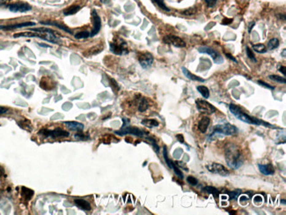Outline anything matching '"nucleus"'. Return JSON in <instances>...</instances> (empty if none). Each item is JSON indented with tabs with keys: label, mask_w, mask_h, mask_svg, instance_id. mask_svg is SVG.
Instances as JSON below:
<instances>
[{
	"label": "nucleus",
	"mask_w": 286,
	"mask_h": 215,
	"mask_svg": "<svg viewBox=\"0 0 286 215\" xmlns=\"http://www.w3.org/2000/svg\"><path fill=\"white\" fill-rule=\"evenodd\" d=\"M208 7H213L217 3V0H204Z\"/></svg>",
	"instance_id": "obj_43"
},
{
	"label": "nucleus",
	"mask_w": 286,
	"mask_h": 215,
	"mask_svg": "<svg viewBox=\"0 0 286 215\" xmlns=\"http://www.w3.org/2000/svg\"><path fill=\"white\" fill-rule=\"evenodd\" d=\"M40 46H41V47H44V48H50V46L47 45V44H42V43H40Z\"/></svg>",
	"instance_id": "obj_52"
},
{
	"label": "nucleus",
	"mask_w": 286,
	"mask_h": 215,
	"mask_svg": "<svg viewBox=\"0 0 286 215\" xmlns=\"http://www.w3.org/2000/svg\"><path fill=\"white\" fill-rule=\"evenodd\" d=\"M35 25L34 22H24L20 24H15V25H10V26H4V30H12L15 28H20V27H27V26H33Z\"/></svg>",
	"instance_id": "obj_20"
},
{
	"label": "nucleus",
	"mask_w": 286,
	"mask_h": 215,
	"mask_svg": "<svg viewBox=\"0 0 286 215\" xmlns=\"http://www.w3.org/2000/svg\"><path fill=\"white\" fill-rule=\"evenodd\" d=\"M79 10H80V6H70L69 8H67L66 10H65L64 14H65V16H71V15H73V14L78 13Z\"/></svg>",
	"instance_id": "obj_22"
},
{
	"label": "nucleus",
	"mask_w": 286,
	"mask_h": 215,
	"mask_svg": "<svg viewBox=\"0 0 286 215\" xmlns=\"http://www.w3.org/2000/svg\"><path fill=\"white\" fill-rule=\"evenodd\" d=\"M8 109H7L6 108H2V107H0V114H5V113H6Z\"/></svg>",
	"instance_id": "obj_49"
},
{
	"label": "nucleus",
	"mask_w": 286,
	"mask_h": 215,
	"mask_svg": "<svg viewBox=\"0 0 286 215\" xmlns=\"http://www.w3.org/2000/svg\"><path fill=\"white\" fill-rule=\"evenodd\" d=\"M33 195V191L29 189H26L25 187L22 188V196L24 197H27V199H30L32 197V196Z\"/></svg>",
	"instance_id": "obj_32"
},
{
	"label": "nucleus",
	"mask_w": 286,
	"mask_h": 215,
	"mask_svg": "<svg viewBox=\"0 0 286 215\" xmlns=\"http://www.w3.org/2000/svg\"><path fill=\"white\" fill-rule=\"evenodd\" d=\"M30 31L33 32H39V33H49V34H56L51 29H48V28H29Z\"/></svg>",
	"instance_id": "obj_33"
},
{
	"label": "nucleus",
	"mask_w": 286,
	"mask_h": 215,
	"mask_svg": "<svg viewBox=\"0 0 286 215\" xmlns=\"http://www.w3.org/2000/svg\"><path fill=\"white\" fill-rule=\"evenodd\" d=\"M92 20H93V28H92V31L90 33V37L96 35L98 33L100 32V27H101V20L100 16L98 15V13H96V11L92 10Z\"/></svg>",
	"instance_id": "obj_13"
},
{
	"label": "nucleus",
	"mask_w": 286,
	"mask_h": 215,
	"mask_svg": "<svg viewBox=\"0 0 286 215\" xmlns=\"http://www.w3.org/2000/svg\"><path fill=\"white\" fill-rule=\"evenodd\" d=\"M153 1H154V2H155L157 5L160 7L161 9L165 10V11H167V12H170L169 8H167V7L166 6V5H165V3H164V0H153Z\"/></svg>",
	"instance_id": "obj_35"
},
{
	"label": "nucleus",
	"mask_w": 286,
	"mask_h": 215,
	"mask_svg": "<svg viewBox=\"0 0 286 215\" xmlns=\"http://www.w3.org/2000/svg\"><path fill=\"white\" fill-rule=\"evenodd\" d=\"M196 13V8L195 7H191V8H189L188 10H186V11H184L183 12V14L184 15H188V16H190V15H194Z\"/></svg>",
	"instance_id": "obj_38"
},
{
	"label": "nucleus",
	"mask_w": 286,
	"mask_h": 215,
	"mask_svg": "<svg viewBox=\"0 0 286 215\" xmlns=\"http://www.w3.org/2000/svg\"><path fill=\"white\" fill-rule=\"evenodd\" d=\"M210 123V119L208 117H203L200 120L199 124H198V129L201 131L202 133H205L207 131L209 125Z\"/></svg>",
	"instance_id": "obj_18"
},
{
	"label": "nucleus",
	"mask_w": 286,
	"mask_h": 215,
	"mask_svg": "<svg viewBox=\"0 0 286 215\" xmlns=\"http://www.w3.org/2000/svg\"><path fill=\"white\" fill-rule=\"evenodd\" d=\"M285 50H284V53H283V56H284V58H285Z\"/></svg>",
	"instance_id": "obj_54"
},
{
	"label": "nucleus",
	"mask_w": 286,
	"mask_h": 215,
	"mask_svg": "<svg viewBox=\"0 0 286 215\" xmlns=\"http://www.w3.org/2000/svg\"><path fill=\"white\" fill-rule=\"evenodd\" d=\"M279 71H280V72H282V73H283V75H284V77H285V76H286V72H285V66H282V67H280Z\"/></svg>",
	"instance_id": "obj_48"
},
{
	"label": "nucleus",
	"mask_w": 286,
	"mask_h": 215,
	"mask_svg": "<svg viewBox=\"0 0 286 215\" xmlns=\"http://www.w3.org/2000/svg\"><path fill=\"white\" fill-rule=\"evenodd\" d=\"M38 134L44 137H52V138H57V137H67L70 136V133L66 130H63L61 128H56L54 130H47L42 129L38 132Z\"/></svg>",
	"instance_id": "obj_5"
},
{
	"label": "nucleus",
	"mask_w": 286,
	"mask_h": 215,
	"mask_svg": "<svg viewBox=\"0 0 286 215\" xmlns=\"http://www.w3.org/2000/svg\"><path fill=\"white\" fill-rule=\"evenodd\" d=\"M279 46V41L276 38H272L269 40V42H268V50H275Z\"/></svg>",
	"instance_id": "obj_28"
},
{
	"label": "nucleus",
	"mask_w": 286,
	"mask_h": 215,
	"mask_svg": "<svg viewBox=\"0 0 286 215\" xmlns=\"http://www.w3.org/2000/svg\"><path fill=\"white\" fill-rule=\"evenodd\" d=\"M110 50L111 51L116 55H123L128 53L127 50V43L125 42H110Z\"/></svg>",
	"instance_id": "obj_11"
},
{
	"label": "nucleus",
	"mask_w": 286,
	"mask_h": 215,
	"mask_svg": "<svg viewBox=\"0 0 286 215\" xmlns=\"http://www.w3.org/2000/svg\"><path fill=\"white\" fill-rule=\"evenodd\" d=\"M4 28V26H0V29H3Z\"/></svg>",
	"instance_id": "obj_56"
},
{
	"label": "nucleus",
	"mask_w": 286,
	"mask_h": 215,
	"mask_svg": "<svg viewBox=\"0 0 286 215\" xmlns=\"http://www.w3.org/2000/svg\"><path fill=\"white\" fill-rule=\"evenodd\" d=\"M281 203H283V204H284V205H285V200H284V199L281 200Z\"/></svg>",
	"instance_id": "obj_55"
},
{
	"label": "nucleus",
	"mask_w": 286,
	"mask_h": 215,
	"mask_svg": "<svg viewBox=\"0 0 286 215\" xmlns=\"http://www.w3.org/2000/svg\"><path fill=\"white\" fill-rule=\"evenodd\" d=\"M163 41H164L165 43H167V44H171V45L177 47V48H183V47L186 46L185 42H184L182 38H180V37H178V36H176V35H173V34L166 35V36L164 37Z\"/></svg>",
	"instance_id": "obj_9"
},
{
	"label": "nucleus",
	"mask_w": 286,
	"mask_h": 215,
	"mask_svg": "<svg viewBox=\"0 0 286 215\" xmlns=\"http://www.w3.org/2000/svg\"><path fill=\"white\" fill-rule=\"evenodd\" d=\"M268 78H270L271 80L276 81V82H278V83H281V84H285L286 83L285 78H282V77L277 76V75H270Z\"/></svg>",
	"instance_id": "obj_30"
},
{
	"label": "nucleus",
	"mask_w": 286,
	"mask_h": 215,
	"mask_svg": "<svg viewBox=\"0 0 286 215\" xmlns=\"http://www.w3.org/2000/svg\"><path fill=\"white\" fill-rule=\"evenodd\" d=\"M74 137H75L76 139H78V140H82V141L90 139V137H89L88 135L85 136V135H82V134H75V135H74Z\"/></svg>",
	"instance_id": "obj_40"
},
{
	"label": "nucleus",
	"mask_w": 286,
	"mask_h": 215,
	"mask_svg": "<svg viewBox=\"0 0 286 215\" xmlns=\"http://www.w3.org/2000/svg\"><path fill=\"white\" fill-rule=\"evenodd\" d=\"M232 22H233V19H227V18H225V19H224V20H223L222 24H223V25H230Z\"/></svg>",
	"instance_id": "obj_45"
},
{
	"label": "nucleus",
	"mask_w": 286,
	"mask_h": 215,
	"mask_svg": "<svg viewBox=\"0 0 286 215\" xmlns=\"http://www.w3.org/2000/svg\"><path fill=\"white\" fill-rule=\"evenodd\" d=\"M225 56H226V57H227V58H229V59H231V60H233V62H235V63H237V60H236V59L234 58L233 57V56H232L231 54H228V53H225Z\"/></svg>",
	"instance_id": "obj_47"
},
{
	"label": "nucleus",
	"mask_w": 286,
	"mask_h": 215,
	"mask_svg": "<svg viewBox=\"0 0 286 215\" xmlns=\"http://www.w3.org/2000/svg\"><path fill=\"white\" fill-rule=\"evenodd\" d=\"M207 169H208L210 172H211L213 174L219 175V176H226L229 175V171L223 165L218 164V163H210V164L207 165Z\"/></svg>",
	"instance_id": "obj_8"
},
{
	"label": "nucleus",
	"mask_w": 286,
	"mask_h": 215,
	"mask_svg": "<svg viewBox=\"0 0 286 215\" xmlns=\"http://www.w3.org/2000/svg\"><path fill=\"white\" fill-rule=\"evenodd\" d=\"M203 191L207 192L209 194H211V195L214 197L215 198H217L218 197V189H216L213 186H205L203 188Z\"/></svg>",
	"instance_id": "obj_24"
},
{
	"label": "nucleus",
	"mask_w": 286,
	"mask_h": 215,
	"mask_svg": "<svg viewBox=\"0 0 286 215\" xmlns=\"http://www.w3.org/2000/svg\"><path fill=\"white\" fill-rule=\"evenodd\" d=\"M74 204L76 205V206H78V208L85 211V212H88V211H91V205L89 202H87L85 199H81V198H76L74 200Z\"/></svg>",
	"instance_id": "obj_16"
},
{
	"label": "nucleus",
	"mask_w": 286,
	"mask_h": 215,
	"mask_svg": "<svg viewBox=\"0 0 286 215\" xmlns=\"http://www.w3.org/2000/svg\"><path fill=\"white\" fill-rule=\"evenodd\" d=\"M9 10L13 13H26L32 9L31 6L26 3H14L11 4L9 6Z\"/></svg>",
	"instance_id": "obj_12"
},
{
	"label": "nucleus",
	"mask_w": 286,
	"mask_h": 215,
	"mask_svg": "<svg viewBox=\"0 0 286 215\" xmlns=\"http://www.w3.org/2000/svg\"><path fill=\"white\" fill-rule=\"evenodd\" d=\"M262 202V197L259 195H256L254 197V203L255 205H259L260 204H261Z\"/></svg>",
	"instance_id": "obj_42"
},
{
	"label": "nucleus",
	"mask_w": 286,
	"mask_h": 215,
	"mask_svg": "<svg viewBox=\"0 0 286 215\" xmlns=\"http://www.w3.org/2000/svg\"><path fill=\"white\" fill-rule=\"evenodd\" d=\"M163 156H164V159H165V161H166V163H167V165L169 167V169L174 170V172L175 173L176 176H178L180 179H182V178H183V174H182V172L180 170V169L176 166L175 163L173 162V161L170 160L169 158H168V155H167V148H166V147H164V148H163Z\"/></svg>",
	"instance_id": "obj_10"
},
{
	"label": "nucleus",
	"mask_w": 286,
	"mask_h": 215,
	"mask_svg": "<svg viewBox=\"0 0 286 215\" xmlns=\"http://www.w3.org/2000/svg\"><path fill=\"white\" fill-rule=\"evenodd\" d=\"M149 108V104H148V102L145 98H142L141 101H140V103L138 106V110L140 112H143L145 111L147 109Z\"/></svg>",
	"instance_id": "obj_27"
},
{
	"label": "nucleus",
	"mask_w": 286,
	"mask_h": 215,
	"mask_svg": "<svg viewBox=\"0 0 286 215\" xmlns=\"http://www.w3.org/2000/svg\"><path fill=\"white\" fill-rule=\"evenodd\" d=\"M64 124L70 129L74 131H82L84 130V124L78 122H64Z\"/></svg>",
	"instance_id": "obj_17"
},
{
	"label": "nucleus",
	"mask_w": 286,
	"mask_h": 215,
	"mask_svg": "<svg viewBox=\"0 0 286 215\" xmlns=\"http://www.w3.org/2000/svg\"><path fill=\"white\" fill-rule=\"evenodd\" d=\"M247 201H248V197H247L241 196V197H240V202H241V204H242V205H245V204H247Z\"/></svg>",
	"instance_id": "obj_44"
},
{
	"label": "nucleus",
	"mask_w": 286,
	"mask_h": 215,
	"mask_svg": "<svg viewBox=\"0 0 286 215\" xmlns=\"http://www.w3.org/2000/svg\"><path fill=\"white\" fill-rule=\"evenodd\" d=\"M196 89L204 99H208L210 97V91H209L208 87H206L204 86H198L196 87Z\"/></svg>",
	"instance_id": "obj_23"
},
{
	"label": "nucleus",
	"mask_w": 286,
	"mask_h": 215,
	"mask_svg": "<svg viewBox=\"0 0 286 215\" xmlns=\"http://www.w3.org/2000/svg\"><path fill=\"white\" fill-rule=\"evenodd\" d=\"M7 0H0V6H3L6 4Z\"/></svg>",
	"instance_id": "obj_50"
},
{
	"label": "nucleus",
	"mask_w": 286,
	"mask_h": 215,
	"mask_svg": "<svg viewBox=\"0 0 286 215\" xmlns=\"http://www.w3.org/2000/svg\"><path fill=\"white\" fill-rule=\"evenodd\" d=\"M195 105H196V109L202 114H207V115H211L217 111L216 107L213 106L211 103L208 102L205 100H202V99H197L195 101Z\"/></svg>",
	"instance_id": "obj_6"
},
{
	"label": "nucleus",
	"mask_w": 286,
	"mask_h": 215,
	"mask_svg": "<svg viewBox=\"0 0 286 215\" xmlns=\"http://www.w3.org/2000/svg\"><path fill=\"white\" fill-rule=\"evenodd\" d=\"M258 168L261 174L265 176H273L275 169L271 164H258Z\"/></svg>",
	"instance_id": "obj_15"
},
{
	"label": "nucleus",
	"mask_w": 286,
	"mask_h": 215,
	"mask_svg": "<svg viewBox=\"0 0 286 215\" xmlns=\"http://www.w3.org/2000/svg\"><path fill=\"white\" fill-rule=\"evenodd\" d=\"M182 72H183V74L187 77L189 79H191V80H195V81H199V82H203L204 81V79L203 78H200V77H198V76H195L194 75L193 73H191V72H189L188 69H186L185 67H182Z\"/></svg>",
	"instance_id": "obj_21"
},
{
	"label": "nucleus",
	"mask_w": 286,
	"mask_h": 215,
	"mask_svg": "<svg viewBox=\"0 0 286 215\" xmlns=\"http://www.w3.org/2000/svg\"><path fill=\"white\" fill-rule=\"evenodd\" d=\"M13 36H14L15 38L21 37V36H23V37H38V38H41V37L40 34H32V33H18V34H15Z\"/></svg>",
	"instance_id": "obj_26"
},
{
	"label": "nucleus",
	"mask_w": 286,
	"mask_h": 215,
	"mask_svg": "<svg viewBox=\"0 0 286 215\" xmlns=\"http://www.w3.org/2000/svg\"><path fill=\"white\" fill-rule=\"evenodd\" d=\"M187 182L190 184V185H192V186H195V185H197V183H198V180L194 177V176H189L188 178H187Z\"/></svg>",
	"instance_id": "obj_37"
},
{
	"label": "nucleus",
	"mask_w": 286,
	"mask_h": 215,
	"mask_svg": "<svg viewBox=\"0 0 286 215\" xmlns=\"http://www.w3.org/2000/svg\"><path fill=\"white\" fill-rule=\"evenodd\" d=\"M254 24H255L254 22H252V23H251V25H250V26H249V27H248V32H251V30H252L253 26H254Z\"/></svg>",
	"instance_id": "obj_51"
},
{
	"label": "nucleus",
	"mask_w": 286,
	"mask_h": 215,
	"mask_svg": "<svg viewBox=\"0 0 286 215\" xmlns=\"http://www.w3.org/2000/svg\"><path fill=\"white\" fill-rule=\"evenodd\" d=\"M176 138L179 140V142L180 143H184V137L182 136V134H178V135H176Z\"/></svg>",
	"instance_id": "obj_46"
},
{
	"label": "nucleus",
	"mask_w": 286,
	"mask_h": 215,
	"mask_svg": "<svg viewBox=\"0 0 286 215\" xmlns=\"http://www.w3.org/2000/svg\"><path fill=\"white\" fill-rule=\"evenodd\" d=\"M146 138H147L148 140H150V142L151 143L152 146L154 147V150L156 151V153H159V145L156 144V141L154 140V138H152V137H147Z\"/></svg>",
	"instance_id": "obj_39"
},
{
	"label": "nucleus",
	"mask_w": 286,
	"mask_h": 215,
	"mask_svg": "<svg viewBox=\"0 0 286 215\" xmlns=\"http://www.w3.org/2000/svg\"><path fill=\"white\" fill-rule=\"evenodd\" d=\"M142 124L150 127V128H152V127H156L159 126V122L155 120V119H144L142 121Z\"/></svg>",
	"instance_id": "obj_25"
},
{
	"label": "nucleus",
	"mask_w": 286,
	"mask_h": 215,
	"mask_svg": "<svg viewBox=\"0 0 286 215\" xmlns=\"http://www.w3.org/2000/svg\"><path fill=\"white\" fill-rule=\"evenodd\" d=\"M246 52H247V56L248 57V58H250L251 60H253L254 62H256V59L254 58V52L252 51V50L249 48V47H247L246 48Z\"/></svg>",
	"instance_id": "obj_36"
},
{
	"label": "nucleus",
	"mask_w": 286,
	"mask_h": 215,
	"mask_svg": "<svg viewBox=\"0 0 286 215\" xmlns=\"http://www.w3.org/2000/svg\"><path fill=\"white\" fill-rule=\"evenodd\" d=\"M229 109H230L231 113L235 117H237L239 120H241V121L244 122V123H247V124H254V125H264V126L271 128V129H278L277 127L274 126L272 124L266 123V122H264L262 120H260L258 118L253 117L247 115L245 112H243V110L237 105L233 104V103L230 104L229 105Z\"/></svg>",
	"instance_id": "obj_2"
},
{
	"label": "nucleus",
	"mask_w": 286,
	"mask_h": 215,
	"mask_svg": "<svg viewBox=\"0 0 286 215\" xmlns=\"http://www.w3.org/2000/svg\"><path fill=\"white\" fill-rule=\"evenodd\" d=\"M139 63L140 65L143 69H147L151 66L153 63V57L150 53H143L141 56H139Z\"/></svg>",
	"instance_id": "obj_14"
},
{
	"label": "nucleus",
	"mask_w": 286,
	"mask_h": 215,
	"mask_svg": "<svg viewBox=\"0 0 286 215\" xmlns=\"http://www.w3.org/2000/svg\"><path fill=\"white\" fill-rule=\"evenodd\" d=\"M41 24H42V25H48V26H57V27H58L60 29H62L63 31H65V32L68 33V34H72L73 33L71 29H69L67 26H64V25H62V24H59L57 22H52V21H41Z\"/></svg>",
	"instance_id": "obj_19"
},
{
	"label": "nucleus",
	"mask_w": 286,
	"mask_h": 215,
	"mask_svg": "<svg viewBox=\"0 0 286 215\" xmlns=\"http://www.w3.org/2000/svg\"><path fill=\"white\" fill-rule=\"evenodd\" d=\"M241 189H236L234 191H229L227 193L230 195V198L231 199H234L235 200V199H237V197H239V195L241 194Z\"/></svg>",
	"instance_id": "obj_34"
},
{
	"label": "nucleus",
	"mask_w": 286,
	"mask_h": 215,
	"mask_svg": "<svg viewBox=\"0 0 286 215\" xmlns=\"http://www.w3.org/2000/svg\"><path fill=\"white\" fill-rule=\"evenodd\" d=\"M238 133V129L237 127H235L233 124L226 123V124H217L216 125L213 129V131L210 133V138H213L214 136L217 134H223V135H226V136H231V135H235Z\"/></svg>",
	"instance_id": "obj_3"
},
{
	"label": "nucleus",
	"mask_w": 286,
	"mask_h": 215,
	"mask_svg": "<svg viewBox=\"0 0 286 215\" xmlns=\"http://www.w3.org/2000/svg\"><path fill=\"white\" fill-rule=\"evenodd\" d=\"M75 38L77 39H85V38H88L90 37V33L88 31H82V32H79L78 34H76L75 35Z\"/></svg>",
	"instance_id": "obj_31"
},
{
	"label": "nucleus",
	"mask_w": 286,
	"mask_h": 215,
	"mask_svg": "<svg viewBox=\"0 0 286 215\" xmlns=\"http://www.w3.org/2000/svg\"><path fill=\"white\" fill-rule=\"evenodd\" d=\"M225 158L228 167L233 169H238L243 165L244 157L241 153L240 147L235 144H228L225 150Z\"/></svg>",
	"instance_id": "obj_1"
},
{
	"label": "nucleus",
	"mask_w": 286,
	"mask_h": 215,
	"mask_svg": "<svg viewBox=\"0 0 286 215\" xmlns=\"http://www.w3.org/2000/svg\"><path fill=\"white\" fill-rule=\"evenodd\" d=\"M100 1H101L102 3H104V4H106V3H108V0H100Z\"/></svg>",
	"instance_id": "obj_53"
},
{
	"label": "nucleus",
	"mask_w": 286,
	"mask_h": 215,
	"mask_svg": "<svg viewBox=\"0 0 286 215\" xmlns=\"http://www.w3.org/2000/svg\"><path fill=\"white\" fill-rule=\"evenodd\" d=\"M197 50H198V52L200 53L208 54L209 56H210L212 58L214 63H216V64H222L224 62V59H223L221 56L217 52L216 50H212L211 48H209V47H206V46H202V47H199L197 49Z\"/></svg>",
	"instance_id": "obj_7"
},
{
	"label": "nucleus",
	"mask_w": 286,
	"mask_h": 215,
	"mask_svg": "<svg viewBox=\"0 0 286 215\" xmlns=\"http://www.w3.org/2000/svg\"><path fill=\"white\" fill-rule=\"evenodd\" d=\"M253 49L254 51L258 53H265L267 51L266 46L262 43H258V44H254L253 45Z\"/></svg>",
	"instance_id": "obj_29"
},
{
	"label": "nucleus",
	"mask_w": 286,
	"mask_h": 215,
	"mask_svg": "<svg viewBox=\"0 0 286 215\" xmlns=\"http://www.w3.org/2000/svg\"><path fill=\"white\" fill-rule=\"evenodd\" d=\"M257 83L259 84V85L262 86H264V87H266V88H268V89H271V90H274L275 89V87L272 86H269L268 84H267L265 82H263V81H261V80H258L257 81Z\"/></svg>",
	"instance_id": "obj_41"
},
{
	"label": "nucleus",
	"mask_w": 286,
	"mask_h": 215,
	"mask_svg": "<svg viewBox=\"0 0 286 215\" xmlns=\"http://www.w3.org/2000/svg\"><path fill=\"white\" fill-rule=\"evenodd\" d=\"M123 127L121 128V130H116L115 133L119 135V136H123V135H127V134H131V135H134V136H137L139 137H143L146 133L143 131V130L138 129L137 127H131V126H128V124H130V121L126 118L123 119Z\"/></svg>",
	"instance_id": "obj_4"
}]
</instances>
